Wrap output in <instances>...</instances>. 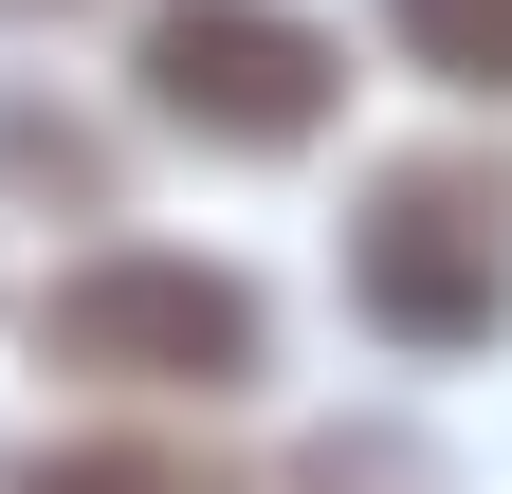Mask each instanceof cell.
I'll return each instance as SVG.
<instances>
[{"mask_svg":"<svg viewBox=\"0 0 512 494\" xmlns=\"http://www.w3.org/2000/svg\"><path fill=\"white\" fill-rule=\"evenodd\" d=\"M348 293L384 348H494L512 330V165L494 147H421L366 183L348 220Z\"/></svg>","mask_w":512,"mask_h":494,"instance_id":"6da1fadb","label":"cell"},{"mask_svg":"<svg viewBox=\"0 0 512 494\" xmlns=\"http://www.w3.org/2000/svg\"><path fill=\"white\" fill-rule=\"evenodd\" d=\"M37 366H92V385H256V293L220 257H92L37 293Z\"/></svg>","mask_w":512,"mask_h":494,"instance_id":"7a4b0ae2","label":"cell"},{"mask_svg":"<svg viewBox=\"0 0 512 494\" xmlns=\"http://www.w3.org/2000/svg\"><path fill=\"white\" fill-rule=\"evenodd\" d=\"M128 74H147L165 129H202V147H256V165H275V147L330 129V74H348V55L311 37L293 0H165Z\"/></svg>","mask_w":512,"mask_h":494,"instance_id":"3957f363","label":"cell"},{"mask_svg":"<svg viewBox=\"0 0 512 494\" xmlns=\"http://www.w3.org/2000/svg\"><path fill=\"white\" fill-rule=\"evenodd\" d=\"M384 37H403L439 92H494L512 110V0H384Z\"/></svg>","mask_w":512,"mask_h":494,"instance_id":"277c9868","label":"cell"},{"mask_svg":"<svg viewBox=\"0 0 512 494\" xmlns=\"http://www.w3.org/2000/svg\"><path fill=\"white\" fill-rule=\"evenodd\" d=\"M275 494H458V476H439V440H403V421H330V440H293Z\"/></svg>","mask_w":512,"mask_h":494,"instance_id":"5b68a950","label":"cell"},{"mask_svg":"<svg viewBox=\"0 0 512 494\" xmlns=\"http://www.w3.org/2000/svg\"><path fill=\"white\" fill-rule=\"evenodd\" d=\"M19 494H220L202 458H165V440H74V458H37Z\"/></svg>","mask_w":512,"mask_h":494,"instance_id":"8992f818","label":"cell"}]
</instances>
